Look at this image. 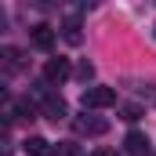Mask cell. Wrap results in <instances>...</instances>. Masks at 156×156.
I'll list each match as a JSON object with an SVG mask.
<instances>
[{
	"instance_id": "3",
	"label": "cell",
	"mask_w": 156,
	"mask_h": 156,
	"mask_svg": "<svg viewBox=\"0 0 156 156\" xmlns=\"http://www.w3.org/2000/svg\"><path fill=\"white\" fill-rule=\"evenodd\" d=\"M73 76V66H69V58H47V66H44V80L55 87V83H66V80Z\"/></svg>"
},
{
	"instance_id": "12",
	"label": "cell",
	"mask_w": 156,
	"mask_h": 156,
	"mask_svg": "<svg viewBox=\"0 0 156 156\" xmlns=\"http://www.w3.org/2000/svg\"><path fill=\"white\" fill-rule=\"evenodd\" d=\"M76 76L83 80V83H87V80L94 76V66H91V62H87V58H83V62H80V69H76Z\"/></svg>"
},
{
	"instance_id": "4",
	"label": "cell",
	"mask_w": 156,
	"mask_h": 156,
	"mask_svg": "<svg viewBox=\"0 0 156 156\" xmlns=\"http://www.w3.org/2000/svg\"><path fill=\"white\" fill-rule=\"evenodd\" d=\"M55 37H58V33H55L51 26H33V29H29V44L40 47V51H51V47H55Z\"/></svg>"
},
{
	"instance_id": "7",
	"label": "cell",
	"mask_w": 156,
	"mask_h": 156,
	"mask_svg": "<svg viewBox=\"0 0 156 156\" xmlns=\"http://www.w3.org/2000/svg\"><path fill=\"white\" fill-rule=\"evenodd\" d=\"M22 149H26V156H51V142H44V138L33 134V138H26Z\"/></svg>"
},
{
	"instance_id": "2",
	"label": "cell",
	"mask_w": 156,
	"mask_h": 156,
	"mask_svg": "<svg viewBox=\"0 0 156 156\" xmlns=\"http://www.w3.org/2000/svg\"><path fill=\"white\" fill-rule=\"evenodd\" d=\"M73 131H76L80 138H102V134L109 131V123H105L102 116H87V113H83V116L73 120Z\"/></svg>"
},
{
	"instance_id": "11",
	"label": "cell",
	"mask_w": 156,
	"mask_h": 156,
	"mask_svg": "<svg viewBox=\"0 0 156 156\" xmlns=\"http://www.w3.org/2000/svg\"><path fill=\"white\" fill-rule=\"evenodd\" d=\"M33 11H51V7H58V0H26Z\"/></svg>"
},
{
	"instance_id": "13",
	"label": "cell",
	"mask_w": 156,
	"mask_h": 156,
	"mask_svg": "<svg viewBox=\"0 0 156 156\" xmlns=\"http://www.w3.org/2000/svg\"><path fill=\"white\" fill-rule=\"evenodd\" d=\"M91 156H116V149H94Z\"/></svg>"
},
{
	"instance_id": "10",
	"label": "cell",
	"mask_w": 156,
	"mask_h": 156,
	"mask_svg": "<svg viewBox=\"0 0 156 156\" xmlns=\"http://www.w3.org/2000/svg\"><path fill=\"white\" fill-rule=\"evenodd\" d=\"M120 120H127V123L142 120V105H123V109H120Z\"/></svg>"
},
{
	"instance_id": "15",
	"label": "cell",
	"mask_w": 156,
	"mask_h": 156,
	"mask_svg": "<svg viewBox=\"0 0 156 156\" xmlns=\"http://www.w3.org/2000/svg\"><path fill=\"white\" fill-rule=\"evenodd\" d=\"M153 37H156V26H153Z\"/></svg>"
},
{
	"instance_id": "8",
	"label": "cell",
	"mask_w": 156,
	"mask_h": 156,
	"mask_svg": "<svg viewBox=\"0 0 156 156\" xmlns=\"http://www.w3.org/2000/svg\"><path fill=\"white\" fill-rule=\"evenodd\" d=\"M4 66H7V73L22 69V51L18 47H4Z\"/></svg>"
},
{
	"instance_id": "9",
	"label": "cell",
	"mask_w": 156,
	"mask_h": 156,
	"mask_svg": "<svg viewBox=\"0 0 156 156\" xmlns=\"http://www.w3.org/2000/svg\"><path fill=\"white\" fill-rule=\"evenodd\" d=\"M51 156H80V149L73 142H58V145H51Z\"/></svg>"
},
{
	"instance_id": "14",
	"label": "cell",
	"mask_w": 156,
	"mask_h": 156,
	"mask_svg": "<svg viewBox=\"0 0 156 156\" xmlns=\"http://www.w3.org/2000/svg\"><path fill=\"white\" fill-rule=\"evenodd\" d=\"M80 7H98V4H102V0H76Z\"/></svg>"
},
{
	"instance_id": "6",
	"label": "cell",
	"mask_w": 156,
	"mask_h": 156,
	"mask_svg": "<svg viewBox=\"0 0 156 156\" xmlns=\"http://www.w3.org/2000/svg\"><path fill=\"white\" fill-rule=\"evenodd\" d=\"M62 37H66V44H73V47H80V44H83L80 18H66V22H62Z\"/></svg>"
},
{
	"instance_id": "5",
	"label": "cell",
	"mask_w": 156,
	"mask_h": 156,
	"mask_svg": "<svg viewBox=\"0 0 156 156\" xmlns=\"http://www.w3.org/2000/svg\"><path fill=\"white\" fill-rule=\"evenodd\" d=\"M123 149H127L131 156H149V138H145L142 131H131L127 142H123Z\"/></svg>"
},
{
	"instance_id": "1",
	"label": "cell",
	"mask_w": 156,
	"mask_h": 156,
	"mask_svg": "<svg viewBox=\"0 0 156 156\" xmlns=\"http://www.w3.org/2000/svg\"><path fill=\"white\" fill-rule=\"evenodd\" d=\"M80 102H83V109H109V105H116V91L94 83V87H83Z\"/></svg>"
}]
</instances>
